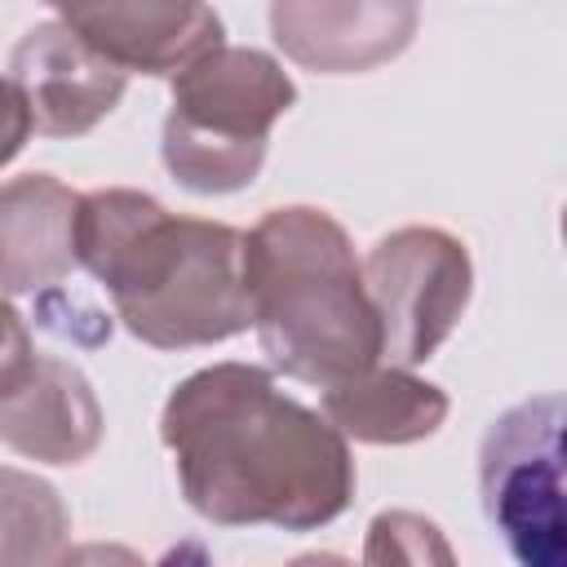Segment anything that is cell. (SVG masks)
<instances>
[{
	"mask_svg": "<svg viewBox=\"0 0 567 567\" xmlns=\"http://www.w3.org/2000/svg\"><path fill=\"white\" fill-rule=\"evenodd\" d=\"M71 540V514L53 483L0 465V567L62 563Z\"/></svg>",
	"mask_w": 567,
	"mask_h": 567,
	"instance_id": "obj_13",
	"label": "cell"
},
{
	"mask_svg": "<svg viewBox=\"0 0 567 567\" xmlns=\"http://www.w3.org/2000/svg\"><path fill=\"white\" fill-rule=\"evenodd\" d=\"M0 443L44 465H80L102 443V403L89 377L58 354H40L31 377L0 399Z\"/></svg>",
	"mask_w": 567,
	"mask_h": 567,
	"instance_id": "obj_10",
	"label": "cell"
},
{
	"mask_svg": "<svg viewBox=\"0 0 567 567\" xmlns=\"http://www.w3.org/2000/svg\"><path fill=\"white\" fill-rule=\"evenodd\" d=\"M35 359H40V350L31 341L27 319L9 301H0V399H9L31 377Z\"/></svg>",
	"mask_w": 567,
	"mask_h": 567,
	"instance_id": "obj_14",
	"label": "cell"
},
{
	"mask_svg": "<svg viewBox=\"0 0 567 567\" xmlns=\"http://www.w3.org/2000/svg\"><path fill=\"white\" fill-rule=\"evenodd\" d=\"M75 261L111 292L124 328L155 350H199L252 328L244 230L177 217L146 190L80 195Z\"/></svg>",
	"mask_w": 567,
	"mask_h": 567,
	"instance_id": "obj_2",
	"label": "cell"
},
{
	"mask_svg": "<svg viewBox=\"0 0 567 567\" xmlns=\"http://www.w3.org/2000/svg\"><path fill=\"white\" fill-rule=\"evenodd\" d=\"M563 416V394L523 399L487 425L478 447L483 514L523 567L567 563Z\"/></svg>",
	"mask_w": 567,
	"mask_h": 567,
	"instance_id": "obj_5",
	"label": "cell"
},
{
	"mask_svg": "<svg viewBox=\"0 0 567 567\" xmlns=\"http://www.w3.org/2000/svg\"><path fill=\"white\" fill-rule=\"evenodd\" d=\"M75 208L80 195L53 173L0 182V292H44L80 266Z\"/></svg>",
	"mask_w": 567,
	"mask_h": 567,
	"instance_id": "obj_11",
	"label": "cell"
},
{
	"mask_svg": "<svg viewBox=\"0 0 567 567\" xmlns=\"http://www.w3.org/2000/svg\"><path fill=\"white\" fill-rule=\"evenodd\" d=\"M31 128H35V120H31L22 89L9 75H0V168L22 155V146L31 142Z\"/></svg>",
	"mask_w": 567,
	"mask_h": 567,
	"instance_id": "obj_15",
	"label": "cell"
},
{
	"mask_svg": "<svg viewBox=\"0 0 567 567\" xmlns=\"http://www.w3.org/2000/svg\"><path fill=\"white\" fill-rule=\"evenodd\" d=\"M173 80L164 168L195 195H230L257 182L275 120L297 106L292 75L261 49L217 44Z\"/></svg>",
	"mask_w": 567,
	"mask_h": 567,
	"instance_id": "obj_4",
	"label": "cell"
},
{
	"mask_svg": "<svg viewBox=\"0 0 567 567\" xmlns=\"http://www.w3.org/2000/svg\"><path fill=\"white\" fill-rule=\"evenodd\" d=\"M159 439L186 505L217 527L315 532L354 501L346 434L257 363H213L177 381Z\"/></svg>",
	"mask_w": 567,
	"mask_h": 567,
	"instance_id": "obj_1",
	"label": "cell"
},
{
	"mask_svg": "<svg viewBox=\"0 0 567 567\" xmlns=\"http://www.w3.org/2000/svg\"><path fill=\"white\" fill-rule=\"evenodd\" d=\"M244 288L275 372L332 385L381 363V323L346 226L310 204L261 213L244 235Z\"/></svg>",
	"mask_w": 567,
	"mask_h": 567,
	"instance_id": "obj_3",
	"label": "cell"
},
{
	"mask_svg": "<svg viewBox=\"0 0 567 567\" xmlns=\"http://www.w3.org/2000/svg\"><path fill=\"white\" fill-rule=\"evenodd\" d=\"M62 22L111 58L120 71L177 75L208 49L226 44V27L208 0H49Z\"/></svg>",
	"mask_w": 567,
	"mask_h": 567,
	"instance_id": "obj_9",
	"label": "cell"
},
{
	"mask_svg": "<svg viewBox=\"0 0 567 567\" xmlns=\"http://www.w3.org/2000/svg\"><path fill=\"white\" fill-rule=\"evenodd\" d=\"M323 416L354 443L399 447L421 443L447 421V394L394 363H372L346 381L323 385Z\"/></svg>",
	"mask_w": 567,
	"mask_h": 567,
	"instance_id": "obj_12",
	"label": "cell"
},
{
	"mask_svg": "<svg viewBox=\"0 0 567 567\" xmlns=\"http://www.w3.org/2000/svg\"><path fill=\"white\" fill-rule=\"evenodd\" d=\"M9 80L22 89L35 133L44 137H84L120 106L128 89V71L84 44L62 18L35 22L13 44Z\"/></svg>",
	"mask_w": 567,
	"mask_h": 567,
	"instance_id": "obj_8",
	"label": "cell"
},
{
	"mask_svg": "<svg viewBox=\"0 0 567 567\" xmlns=\"http://www.w3.org/2000/svg\"><path fill=\"white\" fill-rule=\"evenodd\" d=\"M359 266L381 323V359L394 368L425 363L452 337L474 292L470 248L443 226H399Z\"/></svg>",
	"mask_w": 567,
	"mask_h": 567,
	"instance_id": "obj_6",
	"label": "cell"
},
{
	"mask_svg": "<svg viewBox=\"0 0 567 567\" xmlns=\"http://www.w3.org/2000/svg\"><path fill=\"white\" fill-rule=\"evenodd\" d=\"M421 27V0H270V35L315 75H359L394 62Z\"/></svg>",
	"mask_w": 567,
	"mask_h": 567,
	"instance_id": "obj_7",
	"label": "cell"
},
{
	"mask_svg": "<svg viewBox=\"0 0 567 567\" xmlns=\"http://www.w3.org/2000/svg\"><path fill=\"white\" fill-rule=\"evenodd\" d=\"M44 4H49V0H44Z\"/></svg>",
	"mask_w": 567,
	"mask_h": 567,
	"instance_id": "obj_16",
	"label": "cell"
}]
</instances>
